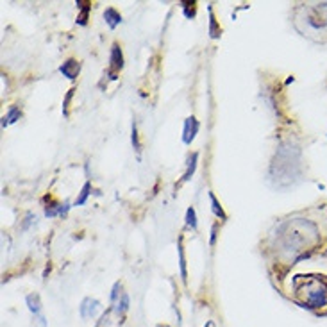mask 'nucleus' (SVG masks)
<instances>
[{
    "label": "nucleus",
    "mask_w": 327,
    "mask_h": 327,
    "mask_svg": "<svg viewBox=\"0 0 327 327\" xmlns=\"http://www.w3.org/2000/svg\"><path fill=\"white\" fill-rule=\"evenodd\" d=\"M133 145H134V148H136L138 152H140V140H138V130H136V123L133 125Z\"/></svg>",
    "instance_id": "16"
},
{
    "label": "nucleus",
    "mask_w": 327,
    "mask_h": 327,
    "mask_svg": "<svg viewBox=\"0 0 327 327\" xmlns=\"http://www.w3.org/2000/svg\"><path fill=\"white\" fill-rule=\"evenodd\" d=\"M215 18H213V14H211V36H213V38H215Z\"/></svg>",
    "instance_id": "17"
},
{
    "label": "nucleus",
    "mask_w": 327,
    "mask_h": 327,
    "mask_svg": "<svg viewBox=\"0 0 327 327\" xmlns=\"http://www.w3.org/2000/svg\"><path fill=\"white\" fill-rule=\"evenodd\" d=\"M115 310H116V313H118L120 317H122V315L129 310V295H127V293H122V295H120V300L116 302Z\"/></svg>",
    "instance_id": "8"
},
{
    "label": "nucleus",
    "mask_w": 327,
    "mask_h": 327,
    "mask_svg": "<svg viewBox=\"0 0 327 327\" xmlns=\"http://www.w3.org/2000/svg\"><path fill=\"white\" fill-rule=\"evenodd\" d=\"M186 224L190 225L191 229H197V216H195V209L188 208L186 211Z\"/></svg>",
    "instance_id": "12"
},
{
    "label": "nucleus",
    "mask_w": 327,
    "mask_h": 327,
    "mask_svg": "<svg viewBox=\"0 0 327 327\" xmlns=\"http://www.w3.org/2000/svg\"><path fill=\"white\" fill-rule=\"evenodd\" d=\"M104 18H106V21L109 24V27H111V29H115L116 25L122 21V16H120V13H116V9H113V7L106 9V13H104Z\"/></svg>",
    "instance_id": "7"
},
{
    "label": "nucleus",
    "mask_w": 327,
    "mask_h": 327,
    "mask_svg": "<svg viewBox=\"0 0 327 327\" xmlns=\"http://www.w3.org/2000/svg\"><path fill=\"white\" fill-rule=\"evenodd\" d=\"M158 327H170V325H158Z\"/></svg>",
    "instance_id": "19"
},
{
    "label": "nucleus",
    "mask_w": 327,
    "mask_h": 327,
    "mask_svg": "<svg viewBox=\"0 0 327 327\" xmlns=\"http://www.w3.org/2000/svg\"><path fill=\"white\" fill-rule=\"evenodd\" d=\"M197 158H199V154L197 152H193V154L188 158V170H186V173H184V177H183V181H188L191 176H193V172H195V166H197Z\"/></svg>",
    "instance_id": "9"
},
{
    "label": "nucleus",
    "mask_w": 327,
    "mask_h": 327,
    "mask_svg": "<svg viewBox=\"0 0 327 327\" xmlns=\"http://www.w3.org/2000/svg\"><path fill=\"white\" fill-rule=\"evenodd\" d=\"M123 68V57H122V50H120V47L113 45V50H111V64H109V72H111L113 79H116L115 75L118 74L120 70Z\"/></svg>",
    "instance_id": "4"
},
{
    "label": "nucleus",
    "mask_w": 327,
    "mask_h": 327,
    "mask_svg": "<svg viewBox=\"0 0 327 327\" xmlns=\"http://www.w3.org/2000/svg\"><path fill=\"white\" fill-rule=\"evenodd\" d=\"M209 199H211V204H213V213H215L216 216H220V218H224V220H225V213H224V209H222V206L218 204L216 197L213 193H209Z\"/></svg>",
    "instance_id": "11"
},
{
    "label": "nucleus",
    "mask_w": 327,
    "mask_h": 327,
    "mask_svg": "<svg viewBox=\"0 0 327 327\" xmlns=\"http://www.w3.org/2000/svg\"><path fill=\"white\" fill-rule=\"evenodd\" d=\"M206 327H216V325H215V322H208V324H206Z\"/></svg>",
    "instance_id": "18"
},
{
    "label": "nucleus",
    "mask_w": 327,
    "mask_h": 327,
    "mask_svg": "<svg viewBox=\"0 0 327 327\" xmlns=\"http://www.w3.org/2000/svg\"><path fill=\"white\" fill-rule=\"evenodd\" d=\"M122 282H116L115 286H113V293H111V302L116 304L118 302V295H122Z\"/></svg>",
    "instance_id": "14"
},
{
    "label": "nucleus",
    "mask_w": 327,
    "mask_h": 327,
    "mask_svg": "<svg viewBox=\"0 0 327 327\" xmlns=\"http://www.w3.org/2000/svg\"><path fill=\"white\" fill-rule=\"evenodd\" d=\"M27 306H29V310H31V313H34L39 317V313H41V300H39L38 293L27 295Z\"/></svg>",
    "instance_id": "6"
},
{
    "label": "nucleus",
    "mask_w": 327,
    "mask_h": 327,
    "mask_svg": "<svg viewBox=\"0 0 327 327\" xmlns=\"http://www.w3.org/2000/svg\"><path fill=\"white\" fill-rule=\"evenodd\" d=\"M197 133H199V122L195 120V116H190V118H186V122H184V134H183V141H184V143L190 145L191 141L195 140Z\"/></svg>",
    "instance_id": "3"
},
{
    "label": "nucleus",
    "mask_w": 327,
    "mask_h": 327,
    "mask_svg": "<svg viewBox=\"0 0 327 327\" xmlns=\"http://www.w3.org/2000/svg\"><path fill=\"white\" fill-rule=\"evenodd\" d=\"M88 193H90V183H86L84 188H82V191H81V197L75 201V204H77V206L84 204V201H86V197H88Z\"/></svg>",
    "instance_id": "15"
},
{
    "label": "nucleus",
    "mask_w": 327,
    "mask_h": 327,
    "mask_svg": "<svg viewBox=\"0 0 327 327\" xmlns=\"http://www.w3.org/2000/svg\"><path fill=\"white\" fill-rule=\"evenodd\" d=\"M100 311V302L92 297H86L81 304V317L82 318H93Z\"/></svg>",
    "instance_id": "2"
},
{
    "label": "nucleus",
    "mask_w": 327,
    "mask_h": 327,
    "mask_svg": "<svg viewBox=\"0 0 327 327\" xmlns=\"http://www.w3.org/2000/svg\"><path fill=\"white\" fill-rule=\"evenodd\" d=\"M20 107H11L9 109V113H7V116H4V122H2V127H6V125H9V123H13V122H16L18 118H20Z\"/></svg>",
    "instance_id": "10"
},
{
    "label": "nucleus",
    "mask_w": 327,
    "mask_h": 327,
    "mask_svg": "<svg viewBox=\"0 0 327 327\" xmlns=\"http://www.w3.org/2000/svg\"><path fill=\"white\" fill-rule=\"evenodd\" d=\"M79 63L75 59H70L67 61V63H63V67H61V74L64 75V77L68 79H75L79 75Z\"/></svg>",
    "instance_id": "5"
},
{
    "label": "nucleus",
    "mask_w": 327,
    "mask_h": 327,
    "mask_svg": "<svg viewBox=\"0 0 327 327\" xmlns=\"http://www.w3.org/2000/svg\"><path fill=\"white\" fill-rule=\"evenodd\" d=\"M179 259H181V275H183V279L186 281V259H184V252H183V245L179 243Z\"/></svg>",
    "instance_id": "13"
},
{
    "label": "nucleus",
    "mask_w": 327,
    "mask_h": 327,
    "mask_svg": "<svg viewBox=\"0 0 327 327\" xmlns=\"http://www.w3.org/2000/svg\"><path fill=\"white\" fill-rule=\"evenodd\" d=\"M295 29L317 43H327V2L299 4L293 11Z\"/></svg>",
    "instance_id": "1"
}]
</instances>
